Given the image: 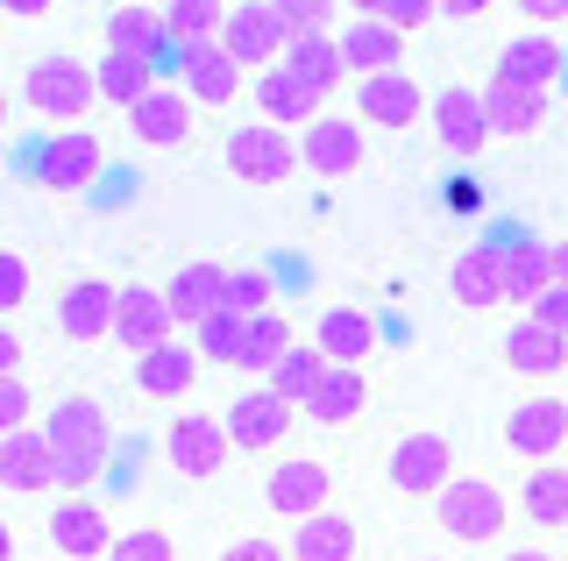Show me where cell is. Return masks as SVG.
Returning <instances> with one entry per match:
<instances>
[{
  "label": "cell",
  "mask_w": 568,
  "mask_h": 561,
  "mask_svg": "<svg viewBox=\"0 0 568 561\" xmlns=\"http://www.w3.org/2000/svg\"><path fill=\"white\" fill-rule=\"evenodd\" d=\"M106 561H178V540L164 526H135V533H121L114 548H106Z\"/></svg>",
  "instance_id": "obj_42"
},
{
  "label": "cell",
  "mask_w": 568,
  "mask_h": 561,
  "mask_svg": "<svg viewBox=\"0 0 568 561\" xmlns=\"http://www.w3.org/2000/svg\"><path fill=\"white\" fill-rule=\"evenodd\" d=\"M0 8H8V14H14V22H43V14H50V8H58V0H0Z\"/></svg>",
  "instance_id": "obj_52"
},
{
  "label": "cell",
  "mask_w": 568,
  "mask_h": 561,
  "mask_svg": "<svg viewBox=\"0 0 568 561\" xmlns=\"http://www.w3.org/2000/svg\"><path fill=\"white\" fill-rule=\"evenodd\" d=\"M561 64H568L561 43L532 29V37H511L505 50H497V72H490V79H511V85H532V93H547V85L561 79Z\"/></svg>",
  "instance_id": "obj_26"
},
{
  "label": "cell",
  "mask_w": 568,
  "mask_h": 561,
  "mask_svg": "<svg viewBox=\"0 0 568 561\" xmlns=\"http://www.w3.org/2000/svg\"><path fill=\"white\" fill-rule=\"evenodd\" d=\"M327 370H334V363L320 356V341H298L292 356H284L277 370H271V391H284L292 406H306V398L320 391V384H327Z\"/></svg>",
  "instance_id": "obj_39"
},
{
  "label": "cell",
  "mask_w": 568,
  "mask_h": 561,
  "mask_svg": "<svg viewBox=\"0 0 568 561\" xmlns=\"http://www.w3.org/2000/svg\"><path fill=\"white\" fill-rule=\"evenodd\" d=\"M292 419H298V406L263 384V391H242L235 406H227V434H235V448L263 455V448H284V441H292Z\"/></svg>",
  "instance_id": "obj_12"
},
{
  "label": "cell",
  "mask_w": 568,
  "mask_h": 561,
  "mask_svg": "<svg viewBox=\"0 0 568 561\" xmlns=\"http://www.w3.org/2000/svg\"><path fill=\"white\" fill-rule=\"evenodd\" d=\"M22 299H29V256L8 249V256H0V313H14Z\"/></svg>",
  "instance_id": "obj_45"
},
{
  "label": "cell",
  "mask_w": 568,
  "mask_h": 561,
  "mask_svg": "<svg viewBox=\"0 0 568 561\" xmlns=\"http://www.w3.org/2000/svg\"><path fill=\"white\" fill-rule=\"evenodd\" d=\"M292 348H298L292 320H284V313H256V320H248V341H242V370H263V377H271Z\"/></svg>",
  "instance_id": "obj_38"
},
{
  "label": "cell",
  "mask_w": 568,
  "mask_h": 561,
  "mask_svg": "<svg viewBox=\"0 0 568 561\" xmlns=\"http://www.w3.org/2000/svg\"><path fill=\"white\" fill-rule=\"evenodd\" d=\"M497 561H555L547 548H511V554H497Z\"/></svg>",
  "instance_id": "obj_53"
},
{
  "label": "cell",
  "mask_w": 568,
  "mask_h": 561,
  "mask_svg": "<svg viewBox=\"0 0 568 561\" xmlns=\"http://www.w3.org/2000/svg\"><path fill=\"white\" fill-rule=\"evenodd\" d=\"M497 356H505V370H519V377H561L568 370V335H555L547 320H511V335L497 341Z\"/></svg>",
  "instance_id": "obj_20"
},
{
  "label": "cell",
  "mask_w": 568,
  "mask_h": 561,
  "mask_svg": "<svg viewBox=\"0 0 568 561\" xmlns=\"http://www.w3.org/2000/svg\"><path fill=\"white\" fill-rule=\"evenodd\" d=\"M129 129H135V143H150V150H178L192 135V93L185 85H156L150 100L129 108Z\"/></svg>",
  "instance_id": "obj_21"
},
{
  "label": "cell",
  "mask_w": 568,
  "mask_h": 561,
  "mask_svg": "<svg viewBox=\"0 0 568 561\" xmlns=\"http://www.w3.org/2000/svg\"><path fill=\"white\" fill-rule=\"evenodd\" d=\"M284 72L306 79L313 93L327 100V93H342V79H348V50H342V37H292V50H284Z\"/></svg>",
  "instance_id": "obj_31"
},
{
  "label": "cell",
  "mask_w": 568,
  "mask_h": 561,
  "mask_svg": "<svg viewBox=\"0 0 568 561\" xmlns=\"http://www.w3.org/2000/svg\"><path fill=\"white\" fill-rule=\"evenodd\" d=\"M298 164L320 171V178H348V171H363V129L342 114H320L306 135H298Z\"/></svg>",
  "instance_id": "obj_19"
},
{
  "label": "cell",
  "mask_w": 568,
  "mask_h": 561,
  "mask_svg": "<svg viewBox=\"0 0 568 561\" xmlns=\"http://www.w3.org/2000/svg\"><path fill=\"white\" fill-rule=\"evenodd\" d=\"M342 50H348V72H355V79L398 72L405 29H390V22H348V29H342Z\"/></svg>",
  "instance_id": "obj_33"
},
{
  "label": "cell",
  "mask_w": 568,
  "mask_h": 561,
  "mask_svg": "<svg viewBox=\"0 0 568 561\" xmlns=\"http://www.w3.org/2000/svg\"><path fill=\"white\" fill-rule=\"evenodd\" d=\"M100 171H106V150H100V135H85V129H64L36 150V178L50 192H93Z\"/></svg>",
  "instance_id": "obj_11"
},
{
  "label": "cell",
  "mask_w": 568,
  "mask_h": 561,
  "mask_svg": "<svg viewBox=\"0 0 568 561\" xmlns=\"http://www.w3.org/2000/svg\"><path fill=\"white\" fill-rule=\"evenodd\" d=\"M555 271H561V285H568V242H555Z\"/></svg>",
  "instance_id": "obj_54"
},
{
  "label": "cell",
  "mask_w": 568,
  "mask_h": 561,
  "mask_svg": "<svg viewBox=\"0 0 568 561\" xmlns=\"http://www.w3.org/2000/svg\"><path fill=\"white\" fill-rule=\"evenodd\" d=\"M171 299L164 292H150V285H121V306H114V341L129 348V356H150V348H164L178 341L171 335Z\"/></svg>",
  "instance_id": "obj_14"
},
{
  "label": "cell",
  "mask_w": 568,
  "mask_h": 561,
  "mask_svg": "<svg viewBox=\"0 0 568 561\" xmlns=\"http://www.w3.org/2000/svg\"><path fill=\"white\" fill-rule=\"evenodd\" d=\"M200 348H185V341H164V348H150V356H135V391L142 398H185L192 391V377H200Z\"/></svg>",
  "instance_id": "obj_28"
},
{
  "label": "cell",
  "mask_w": 568,
  "mask_h": 561,
  "mask_svg": "<svg viewBox=\"0 0 568 561\" xmlns=\"http://www.w3.org/2000/svg\"><path fill=\"white\" fill-rule=\"evenodd\" d=\"M363 406H369V384H363V370L334 363L327 384H320V391L306 398V419H313V427H348V419H363Z\"/></svg>",
  "instance_id": "obj_34"
},
{
  "label": "cell",
  "mask_w": 568,
  "mask_h": 561,
  "mask_svg": "<svg viewBox=\"0 0 568 561\" xmlns=\"http://www.w3.org/2000/svg\"><path fill=\"white\" fill-rule=\"evenodd\" d=\"M348 8L363 14V22H390V29L413 37L419 22H434V14H440V0H348Z\"/></svg>",
  "instance_id": "obj_41"
},
{
  "label": "cell",
  "mask_w": 568,
  "mask_h": 561,
  "mask_svg": "<svg viewBox=\"0 0 568 561\" xmlns=\"http://www.w3.org/2000/svg\"><path fill=\"white\" fill-rule=\"evenodd\" d=\"M227 50L242 58V72H277L284 50H292V29H284V14L271 8V0H242L235 14H227Z\"/></svg>",
  "instance_id": "obj_9"
},
{
  "label": "cell",
  "mask_w": 568,
  "mask_h": 561,
  "mask_svg": "<svg viewBox=\"0 0 568 561\" xmlns=\"http://www.w3.org/2000/svg\"><path fill=\"white\" fill-rule=\"evenodd\" d=\"M271 8L284 14V29H292V37H327V22H334V8H342V0H271Z\"/></svg>",
  "instance_id": "obj_43"
},
{
  "label": "cell",
  "mask_w": 568,
  "mask_h": 561,
  "mask_svg": "<svg viewBox=\"0 0 568 561\" xmlns=\"http://www.w3.org/2000/svg\"><path fill=\"white\" fill-rule=\"evenodd\" d=\"M355 554H363V533L348 512H313L292 526V561H355Z\"/></svg>",
  "instance_id": "obj_29"
},
{
  "label": "cell",
  "mask_w": 568,
  "mask_h": 561,
  "mask_svg": "<svg viewBox=\"0 0 568 561\" xmlns=\"http://www.w3.org/2000/svg\"><path fill=\"white\" fill-rule=\"evenodd\" d=\"M178 85H185L200 108H235V93H242V58H235L227 43H185Z\"/></svg>",
  "instance_id": "obj_16"
},
{
  "label": "cell",
  "mask_w": 568,
  "mask_h": 561,
  "mask_svg": "<svg viewBox=\"0 0 568 561\" xmlns=\"http://www.w3.org/2000/svg\"><path fill=\"white\" fill-rule=\"evenodd\" d=\"M22 427H29V384L0 377V434H22Z\"/></svg>",
  "instance_id": "obj_47"
},
{
  "label": "cell",
  "mask_w": 568,
  "mask_h": 561,
  "mask_svg": "<svg viewBox=\"0 0 568 561\" xmlns=\"http://www.w3.org/2000/svg\"><path fill=\"white\" fill-rule=\"evenodd\" d=\"M227 448H235V434H227V419H213V412H178L171 434H164L171 477H185V483L221 477V469H227Z\"/></svg>",
  "instance_id": "obj_4"
},
{
  "label": "cell",
  "mask_w": 568,
  "mask_h": 561,
  "mask_svg": "<svg viewBox=\"0 0 568 561\" xmlns=\"http://www.w3.org/2000/svg\"><path fill=\"white\" fill-rule=\"evenodd\" d=\"M313 341H320V356H327V363H348V370H355V363L377 348V320H369L363 306H327V313H320V327H313Z\"/></svg>",
  "instance_id": "obj_30"
},
{
  "label": "cell",
  "mask_w": 568,
  "mask_h": 561,
  "mask_svg": "<svg viewBox=\"0 0 568 561\" xmlns=\"http://www.w3.org/2000/svg\"><path fill=\"white\" fill-rule=\"evenodd\" d=\"M263 504H271L277 519H313L334 504V469L320 462V455H284L271 469V483H263Z\"/></svg>",
  "instance_id": "obj_7"
},
{
  "label": "cell",
  "mask_w": 568,
  "mask_h": 561,
  "mask_svg": "<svg viewBox=\"0 0 568 561\" xmlns=\"http://www.w3.org/2000/svg\"><path fill=\"white\" fill-rule=\"evenodd\" d=\"M221 561H292V548L271 540V533H242V540H227V548H221Z\"/></svg>",
  "instance_id": "obj_46"
},
{
  "label": "cell",
  "mask_w": 568,
  "mask_h": 561,
  "mask_svg": "<svg viewBox=\"0 0 568 561\" xmlns=\"http://www.w3.org/2000/svg\"><path fill=\"white\" fill-rule=\"evenodd\" d=\"M532 320H547L555 335H568V285H555V292H547V299L532 306Z\"/></svg>",
  "instance_id": "obj_48"
},
{
  "label": "cell",
  "mask_w": 568,
  "mask_h": 561,
  "mask_svg": "<svg viewBox=\"0 0 568 561\" xmlns=\"http://www.w3.org/2000/svg\"><path fill=\"white\" fill-rule=\"evenodd\" d=\"M114 306H121V292L106 285V277H79V285L58 299V327H64V341H79V348H93V341H114Z\"/></svg>",
  "instance_id": "obj_17"
},
{
  "label": "cell",
  "mask_w": 568,
  "mask_h": 561,
  "mask_svg": "<svg viewBox=\"0 0 568 561\" xmlns=\"http://www.w3.org/2000/svg\"><path fill=\"white\" fill-rule=\"evenodd\" d=\"M22 108L29 114H43V121H85L100 108V72L93 64H79V58H36L29 72H22Z\"/></svg>",
  "instance_id": "obj_1"
},
{
  "label": "cell",
  "mask_w": 568,
  "mask_h": 561,
  "mask_svg": "<svg viewBox=\"0 0 568 561\" xmlns=\"http://www.w3.org/2000/svg\"><path fill=\"white\" fill-rule=\"evenodd\" d=\"M511 8H519L526 22H540V29H555V22H568V0H511Z\"/></svg>",
  "instance_id": "obj_49"
},
{
  "label": "cell",
  "mask_w": 568,
  "mask_h": 561,
  "mask_svg": "<svg viewBox=\"0 0 568 561\" xmlns=\"http://www.w3.org/2000/svg\"><path fill=\"white\" fill-rule=\"evenodd\" d=\"M164 299H171V313L185 327H206L213 313H227V271L221 263H185V271H171Z\"/></svg>",
  "instance_id": "obj_23"
},
{
  "label": "cell",
  "mask_w": 568,
  "mask_h": 561,
  "mask_svg": "<svg viewBox=\"0 0 568 561\" xmlns=\"http://www.w3.org/2000/svg\"><path fill=\"white\" fill-rule=\"evenodd\" d=\"M484 114H490V135H511V143H526V135L547 129V93H532V85H511V79H490L484 85Z\"/></svg>",
  "instance_id": "obj_24"
},
{
  "label": "cell",
  "mask_w": 568,
  "mask_h": 561,
  "mask_svg": "<svg viewBox=\"0 0 568 561\" xmlns=\"http://www.w3.org/2000/svg\"><path fill=\"white\" fill-rule=\"evenodd\" d=\"M0 483H8L14 498H43V490H58V448H50L43 427L0 434Z\"/></svg>",
  "instance_id": "obj_13"
},
{
  "label": "cell",
  "mask_w": 568,
  "mask_h": 561,
  "mask_svg": "<svg viewBox=\"0 0 568 561\" xmlns=\"http://www.w3.org/2000/svg\"><path fill=\"white\" fill-rule=\"evenodd\" d=\"M256 108H263V121H277V129H292V121H298V129H313V121H320V93L277 64V72L256 79Z\"/></svg>",
  "instance_id": "obj_32"
},
{
  "label": "cell",
  "mask_w": 568,
  "mask_h": 561,
  "mask_svg": "<svg viewBox=\"0 0 568 561\" xmlns=\"http://www.w3.org/2000/svg\"><path fill=\"white\" fill-rule=\"evenodd\" d=\"M106 50H129V58H150L156 72H178V64H185V43L171 37L164 8H150V0H121V8L106 14Z\"/></svg>",
  "instance_id": "obj_5"
},
{
  "label": "cell",
  "mask_w": 568,
  "mask_h": 561,
  "mask_svg": "<svg viewBox=\"0 0 568 561\" xmlns=\"http://www.w3.org/2000/svg\"><path fill=\"white\" fill-rule=\"evenodd\" d=\"M114 526H106V512L93 498H64L50 504V548H58L64 561H106V548H114Z\"/></svg>",
  "instance_id": "obj_15"
},
{
  "label": "cell",
  "mask_w": 568,
  "mask_h": 561,
  "mask_svg": "<svg viewBox=\"0 0 568 561\" xmlns=\"http://www.w3.org/2000/svg\"><path fill=\"white\" fill-rule=\"evenodd\" d=\"M93 72H100V100H106V108H135V100H150L156 85H164V72H156L150 58H129V50H106Z\"/></svg>",
  "instance_id": "obj_35"
},
{
  "label": "cell",
  "mask_w": 568,
  "mask_h": 561,
  "mask_svg": "<svg viewBox=\"0 0 568 561\" xmlns=\"http://www.w3.org/2000/svg\"><path fill=\"white\" fill-rule=\"evenodd\" d=\"M0 377H22V335H14V327L0 335Z\"/></svg>",
  "instance_id": "obj_50"
},
{
  "label": "cell",
  "mask_w": 568,
  "mask_h": 561,
  "mask_svg": "<svg viewBox=\"0 0 568 561\" xmlns=\"http://www.w3.org/2000/svg\"><path fill=\"white\" fill-rule=\"evenodd\" d=\"M355 108H363L369 129H413L419 114H434V100L405 72H377V79H355Z\"/></svg>",
  "instance_id": "obj_18"
},
{
  "label": "cell",
  "mask_w": 568,
  "mask_h": 561,
  "mask_svg": "<svg viewBox=\"0 0 568 561\" xmlns=\"http://www.w3.org/2000/svg\"><path fill=\"white\" fill-rule=\"evenodd\" d=\"M227 0H164V22L178 43H221L227 37Z\"/></svg>",
  "instance_id": "obj_37"
},
{
  "label": "cell",
  "mask_w": 568,
  "mask_h": 561,
  "mask_svg": "<svg viewBox=\"0 0 568 561\" xmlns=\"http://www.w3.org/2000/svg\"><path fill=\"white\" fill-rule=\"evenodd\" d=\"M434 519H440V533H448L455 548H484V540L505 533L511 504H505V490H497L490 477H455L434 498Z\"/></svg>",
  "instance_id": "obj_2"
},
{
  "label": "cell",
  "mask_w": 568,
  "mask_h": 561,
  "mask_svg": "<svg viewBox=\"0 0 568 561\" xmlns=\"http://www.w3.org/2000/svg\"><path fill=\"white\" fill-rule=\"evenodd\" d=\"M505 448L526 455V462H555V455L568 448V398L532 391L526 406H511V419H505Z\"/></svg>",
  "instance_id": "obj_10"
},
{
  "label": "cell",
  "mask_w": 568,
  "mask_h": 561,
  "mask_svg": "<svg viewBox=\"0 0 568 561\" xmlns=\"http://www.w3.org/2000/svg\"><path fill=\"white\" fill-rule=\"evenodd\" d=\"M227 306L235 313H271V271H227Z\"/></svg>",
  "instance_id": "obj_44"
},
{
  "label": "cell",
  "mask_w": 568,
  "mask_h": 561,
  "mask_svg": "<svg viewBox=\"0 0 568 561\" xmlns=\"http://www.w3.org/2000/svg\"><path fill=\"white\" fill-rule=\"evenodd\" d=\"M227 171H235L242 185H284L298 171V143L277 121H248V129L227 135Z\"/></svg>",
  "instance_id": "obj_6"
},
{
  "label": "cell",
  "mask_w": 568,
  "mask_h": 561,
  "mask_svg": "<svg viewBox=\"0 0 568 561\" xmlns=\"http://www.w3.org/2000/svg\"><path fill=\"white\" fill-rule=\"evenodd\" d=\"M384 483L405 490V498H440V490L455 483V441L434 434V427L405 434V441L384 455Z\"/></svg>",
  "instance_id": "obj_3"
},
{
  "label": "cell",
  "mask_w": 568,
  "mask_h": 561,
  "mask_svg": "<svg viewBox=\"0 0 568 561\" xmlns=\"http://www.w3.org/2000/svg\"><path fill=\"white\" fill-rule=\"evenodd\" d=\"M434 135H440V150H455V156H476V150L490 143L484 93H469V85H448V93L434 100Z\"/></svg>",
  "instance_id": "obj_22"
},
{
  "label": "cell",
  "mask_w": 568,
  "mask_h": 561,
  "mask_svg": "<svg viewBox=\"0 0 568 561\" xmlns=\"http://www.w3.org/2000/svg\"><path fill=\"white\" fill-rule=\"evenodd\" d=\"M505 277H511V299H519V306H540L547 292L561 285V271H555V242H540V235H511V242H505Z\"/></svg>",
  "instance_id": "obj_25"
},
{
  "label": "cell",
  "mask_w": 568,
  "mask_h": 561,
  "mask_svg": "<svg viewBox=\"0 0 568 561\" xmlns=\"http://www.w3.org/2000/svg\"><path fill=\"white\" fill-rule=\"evenodd\" d=\"M242 341H248V313H213V320L200 327V356L206 363H227V370H242Z\"/></svg>",
  "instance_id": "obj_40"
},
{
  "label": "cell",
  "mask_w": 568,
  "mask_h": 561,
  "mask_svg": "<svg viewBox=\"0 0 568 561\" xmlns=\"http://www.w3.org/2000/svg\"><path fill=\"white\" fill-rule=\"evenodd\" d=\"M519 512L532 519V526H568V462H532V477H526V490H519Z\"/></svg>",
  "instance_id": "obj_36"
},
{
  "label": "cell",
  "mask_w": 568,
  "mask_h": 561,
  "mask_svg": "<svg viewBox=\"0 0 568 561\" xmlns=\"http://www.w3.org/2000/svg\"><path fill=\"white\" fill-rule=\"evenodd\" d=\"M448 299L462 313H490L511 299V277H505V242H469V249H455L448 263Z\"/></svg>",
  "instance_id": "obj_8"
},
{
  "label": "cell",
  "mask_w": 568,
  "mask_h": 561,
  "mask_svg": "<svg viewBox=\"0 0 568 561\" xmlns=\"http://www.w3.org/2000/svg\"><path fill=\"white\" fill-rule=\"evenodd\" d=\"M497 0H440V14H448V22H476V14H490Z\"/></svg>",
  "instance_id": "obj_51"
},
{
  "label": "cell",
  "mask_w": 568,
  "mask_h": 561,
  "mask_svg": "<svg viewBox=\"0 0 568 561\" xmlns=\"http://www.w3.org/2000/svg\"><path fill=\"white\" fill-rule=\"evenodd\" d=\"M43 434H50V448H58V455L106 448V412H100V398H85V391L58 398V406L43 412Z\"/></svg>",
  "instance_id": "obj_27"
}]
</instances>
